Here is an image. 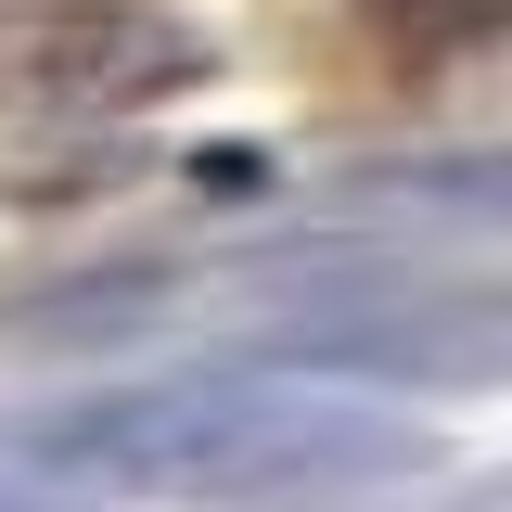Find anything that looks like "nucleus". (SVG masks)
<instances>
[{"label": "nucleus", "mask_w": 512, "mask_h": 512, "mask_svg": "<svg viewBox=\"0 0 512 512\" xmlns=\"http://www.w3.org/2000/svg\"><path fill=\"white\" fill-rule=\"evenodd\" d=\"M13 474L90 500H205V512H346L448 474V436L333 372H128L13 423Z\"/></svg>", "instance_id": "obj_1"}, {"label": "nucleus", "mask_w": 512, "mask_h": 512, "mask_svg": "<svg viewBox=\"0 0 512 512\" xmlns=\"http://www.w3.org/2000/svg\"><path fill=\"white\" fill-rule=\"evenodd\" d=\"M295 372H384V384H512V282L436 269H308L256 320Z\"/></svg>", "instance_id": "obj_2"}, {"label": "nucleus", "mask_w": 512, "mask_h": 512, "mask_svg": "<svg viewBox=\"0 0 512 512\" xmlns=\"http://www.w3.org/2000/svg\"><path fill=\"white\" fill-rule=\"evenodd\" d=\"M359 13H372V39L384 52H461V39H487V26H500L512 0H359Z\"/></svg>", "instance_id": "obj_3"}]
</instances>
